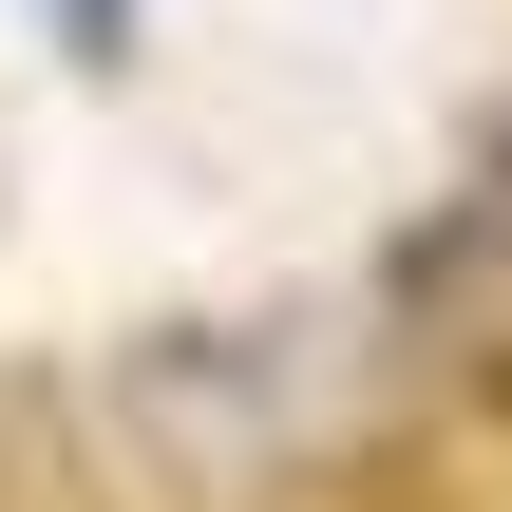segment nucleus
Returning <instances> with one entry per match:
<instances>
[{"mask_svg":"<svg viewBox=\"0 0 512 512\" xmlns=\"http://www.w3.org/2000/svg\"><path fill=\"white\" fill-rule=\"evenodd\" d=\"M0 512H95V494H76V456H57V418H38L19 380H0Z\"/></svg>","mask_w":512,"mask_h":512,"instance_id":"f257e3e1","label":"nucleus"},{"mask_svg":"<svg viewBox=\"0 0 512 512\" xmlns=\"http://www.w3.org/2000/svg\"><path fill=\"white\" fill-rule=\"evenodd\" d=\"M57 19H76V38H114V19H133V0H57Z\"/></svg>","mask_w":512,"mask_h":512,"instance_id":"f03ea898","label":"nucleus"}]
</instances>
